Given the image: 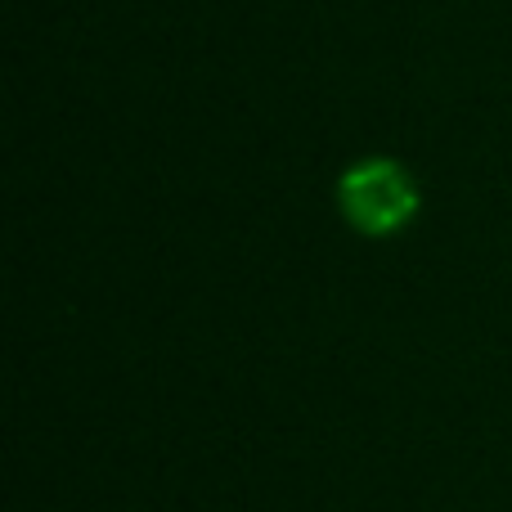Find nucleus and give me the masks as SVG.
<instances>
[{
	"label": "nucleus",
	"mask_w": 512,
	"mask_h": 512,
	"mask_svg": "<svg viewBox=\"0 0 512 512\" xmlns=\"http://www.w3.org/2000/svg\"><path fill=\"white\" fill-rule=\"evenodd\" d=\"M423 207L418 180L396 158H364L337 180V212L364 239H391Z\"/></svg>",
	"instance_id": "nucleus-1"
}]
</instances>
